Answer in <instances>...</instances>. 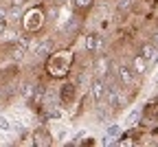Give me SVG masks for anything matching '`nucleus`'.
Returning a JSON list of instances; mask_svg holds the SVG:
<instances>
[{"instance_id": "nucleus-1", "label": "nucleus", "mask_w": 158, "mask_h": 147, "mask_svg": "<svg viewBox=\"0 0 158 147\" xmlns=\"http://www.w3.org/2000/svg\"><path fill=\"white\" fill-rule=\"evenodd\" d=\"M106 97H108V106L112 110H121L127 106V94L123 92V88L118 83H110L106 86Z\"/></svg>"}, {"instance_id": "nucleus-2", "label": "nucleus", "mask_w": 158, "mask_h": 147, "mask_svg": "<svg viewBox=\"0 0 158 147\" xmlns=\"http://www.w3.org/2000/svg\"><path fill=\"white\" fill-rule=\"evenodd\" d=\"M116 75H118V81L123 83V86H132L134 79H136V73L130 64H118L116 66Z\"/></svg>"}, {"instance_id": "nucleus-3", "label": "nucleus", "mask_w": 158, "mask_h": 147, "mask_svg": "<svg viewBox=\"0 0 158 147\" xmlns=\"http://www.w3.org/2000/svg\"><path fill=\"white\" fill-rule=\"evenodd\" d=\"M90 90H92V99H94V103L103 101V97H106V81H103V77H94Z\"/></svg>"}, {"instance_id": "nucleus-4", "label": "nucleus", "mask_w": 158, "mask_h": 147, "mask_svg": "<svg viewBox=\"0 0 158 147\" xmlns=\"http://www.w3.org/2000/svg\"><path fill=\"white\" fill-rule=\"evenodd\" d=\"M130 66L134 68L136 75H145L147 68H149V61H147L143 55H136V57H132V64H130Z\"/></svg>"}, {"instance_id": "nucleus-5", "label": "nucleus", "mask_w": 158, "mask_h": 147, "mask_svg": "<svg viewBox=\"0 0 158 147\" xmlns=\"http://www.w3.org/2000/svg\"><path fill=\"white\" fill-rule=\"evenodd\" d=\"M40 22H42V13H40V11H29V13L24 15V27L31 29V31L37 29Z\"/></svg>"}, {"instance_id": "nucleus-6", "label": "nucleus", "mask_w": 158, "mask_h": 147, "mask_svg": "<svg viewBox=\"0 0 158 147\" xmlns=\"http://www.w3.org/2000/svg\"><path fill=\"white\" fill-rule=\"evenodd\" d=\"M59 97H62V101L66 103V106H70V103L75 101V83H64L62 90H59Z\"/></svg>"}, {"instance_id": "nucleus-7", "label": "nucleus", "mask_w": 158, "mask_h": 147, "mask_svg": "<svg viewBox=\"0 0 158 147\" xmlns=\"http://www.w3.org/2000/svg\"><path fill=\"white\" fill-rule=\"evenodd\" d=\"M141 55L149 61V64H152V61H156V55H158V48L154 46V42H145V44L141 46Z\"/></svg>"}, {"instance_id": "nucleus-8", "label": "nucleus", "mask_w": 158, "mask_h": 147, "mask_svg": "<svg viewBox=\"0 0 158 147\" xmlns=\"http://www.w3.org/2000/svg\"><path fill=\"white\" fill-rule=\"evenodd\" d=\"M110 116H112V108L106 106L103 101H99V103H97V119H99V121H108Z\"/></svg>"}, {"instance_id": "nucleus-9", "label": "nucleus", "mask_w": 158, "mask_h": 147, "mask_svg": "<svg viewBox=\"0 0 158 147\" xmlns=\"http://www.w3.org/2000/svg\"><path fill=\"white\" fill-rule=\"evenodd\" d=\"M99 46H101V37H99L97 33H90V35L86 37V51H88V53H94Z\"/></svg>"}, {"instance_id": "nucleus-10", "label": "nucleus", "mask_w": 158, "mask_h": 147, "mask_svg": "<svg viewBox=\"0 0 158 147\" xmlns=\"http://www.w3.org/2000/svg\"><path fill=\"white\" fill-rule=\"evenodd\" d=\"M24 57H27V48H24L22 44L11 46V59H13V61H22Z\"/></svg>"}, {"instance_id": "nucleus-11", "label": "nucleus", "mask_w": 158, "mask_h": 147, "mask_svg": "<svg viewBox=\"0 0 158 147\" xmlns=\"http://www.w3.org/2000/svg\"><path fill=\"white\" fill-rule=\"evenodd\" d=\"M94 70H97V77H106L108 73V59H97V64H94Z\"/></svg>"}, {"instance_id": "nucleus-12", "label": "nucleus", "mask_w": 158, "mask_h": 147, "mask_svg": "<svg viewBox=\"0 0 158 147\" xmlns=\"http://www.w3.org/2000/svg\"><path fill=\"white\" fill-rule=\"evenodd\" d=\"M118 134H121V125H116V123H114V125H110V128L106 130V143H110V141H112V138H116Z\"/></svg>"}, {"instance_id": "nucleus-13", "label": "nucleus", "mask_w": 158, "mask_h": 147, "mask_svg": "<svg viewBox=\"0 0 158 147\" xmlns=\"http://www.w3.org/2000/svg\"><path fill=\"white\" fill-rule=\"evenodd\" d=\"M92 2H94V0H73V5H75L77 11H88L92 7Z\"/></svg>"}, {"instance_id": "nucleus-14", "label": "nucleus", "mask_w": 158, "mask_h": 147, "mask_svg": "<svg viewBox=\"0 0 158 147\" xmlns=\"http://www.w3.org/2000/svg\"><path fill=\"white\" fill-rule=\"evenodd\" d=\"M42 143L51 145V136H48L46 132H42V130H37V132H35V145H42Z\"/></svg>"}, {"instance_id": "nucleus-15", "label": "nucleus", "mask_w": 158, "mask_h": 147, "mask_svg": "<svg viewBox=\"0 0 158 147\" xmlns=\"http://www.w3.org/2000/svg\"><path fill=\"white\" fill-rule=\"evenodd\" d=\"M13 128V123L7 119V116H0V130H2V132H9Z\"/></svg>"}, {"instance_id": "nucleus-16", "label": "nucleus", "mask_w": 158, "mask_h": 147, "mask_svg": "<svg viewBox=\"0 0 158 147\" xmlns=\"http://www.w3.org/2000/svg\"><path fill=\"white\" fill-rule=\"evenodd\" d=\"M62 116H64V110H59V108H53L48 112V119H62Z\"/></svg>"}, {"instance_id": "nucleus-17", "label": "nucleus", "mask_w": 158, "mask_h": 147, "mask_svg": "<svg viewBox=\"0 0 158 147\" xmlns=\"http://www.w3.org/2000/svg\"><path fill=\"white\" fill-rule=\"evenodd\" d=\"M22 97H27V99H31V97H33V86H31V83L22 88Z\"/></svg>"}, {"instance_id": "nucleus-18", "label": "nucleus", "mask_w": 158, "mask_h": 147, "mask_svg": "<svg viewBox=\"0 0 158 147\" xmlns=\"http://www.w3.org/2000/svg\"><path fill=\"white\" fill-rule=\"evenodd\" d=\"M152 42H154V46H156V48H158V31H156V33H154V35H152Z\"/></svg>"}, {"instance_id": "nucleus-19", "label": "nucleus", "mask_w": 158, "mask_h": 147, "mask_svg": "<svg viewBox=\"0 0 158 147\" xmlns=\"http://www.w3.org/2000/svg\"><path fill=\"white\" fill-rule=\"evenodd\" d=\"M127 121H130V123H136V121H138V114H130V119H127Z\"/></svg>"}]
</instances>
